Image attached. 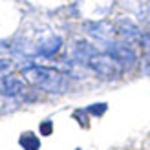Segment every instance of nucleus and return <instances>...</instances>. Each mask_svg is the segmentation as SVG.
Returning <instances> with one entry per match:
<instances>
[{
	"instance_id": "9d476101",
	"label": "nucleus",
	"mask_w": 150,
	"mask_h": 150,
	"mask_svg": "<svg viewBox=\"0 0 150 150\" xmlns=\"http://www.w3.org/2000/svg\"><path fill=\"white\" fill-rule=\"evenodd\" d=\"M13 68H15V62L11 61V59H0V79L9 77Z\"/></svg>"
},
{
	"instance_id": "9b49d317",
	"label": "nucleus",
	"mask_w": 150,
	"mask_h": 150,
	"mask_svg": "<svg viewBox=\"0 0 150 150\" xmlns=\"http://www.w3.org/2000/svg\"><path fill=\"white\" fill-rule=\"evenodd\" d=\"M86 110V114H90V115H97V117H101L104 112L108 110V104L106 103H95V104H90L88 108H84Z\"/></svg>"
},
{
	"instance_id": "dca6fc26",
	"label": "nucleus",
	"mask_w": 150,
	"mask_h": 150,
	"mask_svg": "<svg viewBox=\"0 0 150 150\" xmlns=\"http://www.w3.org/2000/svg\"><path fill=\"white\" fill-rule=\"evenodd\" d=\"M9 50H11V46H9V44H7L6 40H2V42H0V53H7Z\"/></svg>"
},
{
	"instance_id": "2eb2a0df",
	"label": "nucleus",
	"mask_w": 150,
	"mask_h": 150,
	"mask_svg": "<svg viewBox=\"0 0 150 150\" xmlns=\"http://www.w3.org/2000/svg\"><path fill=\"white\" fill-rule=\"evenodd\" d=\"M143 70L146 73H150V53H146L145 59H143Z\"/></svg>"
},
{
	"instance_id": "423d86ee",
	"label": "nucleus",
	"mask_w": 150,
	"mask_h": 150,
	"mask_svg": "<svg viewBox=\"0 0 150 150\" xmlns=\"http://www.w3.org/2000/svg\"><path fill=\"white\" fill-rule=\"evenodd\" d=\"M86 31H88V35H92L93 39L110 40L115 33V28H114V24H110L106 20H97V22H88Z\"/></svg>"
},
{
	"instance_id": "f8f14e48",
	"label": "nucleus",
	"mask_w": 150,
	"mask_h": 150,
	"mask_svg": "<svg viewBox=\"0 0 150 150\" xmlns=\"http://www.w3.org/2000/svg\"><path fill=\"white\" fill-rule=\"evenodd\" d=\"M39 132L42 136H51V134H53V123L51 121H42L40 126H39Z\"/></svg>"
},
{
	"instance_id": "4468645a",
	"label": "nucleus",
	"mask_w": 150,
	"mask_h": 150,
	"mask_svg": "<svg viewBox=\"0 0 150 150\" xmlns=\"http://www.w3.org/2000/svg\"><path fill=\"white\" fill-rule=\"evenodd\" d=\"M73 117L77 119V121H79L82 126H88V114H86V110H75Z\"/></svg>"
},
{
	"instance_id": "ddd939ff",
	"label": "nucleus",
	"mask_w": 150,
	"mask_h": 150,
	"mask_svg": "<svg viewBox=\"0 0 150 150\" xmlns=\"http://www.w3.org/2000/svg\"><path fill=\"white\" fill-rule=\"evenodd\" d=\"M137 42L141 44V48H143L146 53H150V31L141 33V37H139V40H137Z\"/></svg>"
},
{
	"instance_id": "f3484780",
	"label": "nucleus",
	"mask_w": 150,
	"mask_h": 150,
	"mask_svg": "<svg viewBox=\"0 0 150 150\" xmlns=\"http://www.w3.org/2000/svg\"><path fill=\"white\" fill-rule=\"evenodd\" d=\"M77 150H79V148H77Z\"/></svg>"
},
{
	"instance_id": "39448f33",
	"label": "nucleus",
	"mask_w": 150,
	"mask_h": 150,
	"mask_svg": "<svg viewBox=\"0 0 150 150\" xmlns=\"http://www.w3.org/2000/svg\"><path fill=\"white\" fill-rule=\"evenodd\" d=\"M26 90V81L17 75H9V77L2 79V86H0V93L13 99V97H18L24 93Z\"/></svg>"
},
{
	"instance_id": "f257e3e1",
	"label": "nucleus",
	"mask_w": 150,
	"mask_h": 150,
	"mask_svg": "<svg viewBox=\"0 0 150 150\" xmlns=\"http://www.w3.org/2000/svg\"><path fill=\"white\" fill-rule=\"evenodd\" d=\"M22 77L31 86H37L48 93L61 95L68 90V77L59 71L57 68H50V66H31L26 71H22Z\"/></svg>"
},
{
	"instance_id": "1a4fd4ad",
	"label": "nucleus",
	"mask_w": 150,
	"mask_h": 150,
	"mask_svg": "<svg viewBox=\"0 0 150 150\" xmlns=\"http://www.w3.org/2000/svg\"><path fill=\"white\" fill-rule=\"evenodd\" d=\"M20 146L24 150H39L40 148V139L35 132H24L18 139Z\"/></svg>"
},
{
	"instance_id": "20e7f679",
	"label": "nucleus",
	"mask_w": 150,
	"mask_h": 150,
	"mask_svg": "<svg viewBox=\"0 0 150 150\" xmlns=\"http://www.w3.org/2000/svg\"><path fill=\"white\" fill-rule=\"evenodd\" d=\"M114 28H115V33L123 39L125 44L136 42V40H139V37H141L139 26L134 20H130V18H119V22H117Z\"/></svg>"
},
{
	"instance_id": "7ed1b4c3",
	"label": "nucleus",
	"mask_w": 150,
	"mask_h": 150,
	"mask_svg": "<svg viewBox=\"0 0 150 150\" xmlns=\"http://www.w3.org/2000/svg\"><path fill=\"white\" fill-rule=\"evenodd\" d=\"M104 53H108L114 59V61L121 66V70H132L134 66L137 64V53L125 42H114V40L108 42Z\"/></svg>"
},
{
	"instance_id": "6e6552de",
	"label": "nucleus",
	"mask_w": 150,
	"mask_h": 150,
	"mask_svg": "<svg viewBox=\"0 0 150 150\" xmlns=\"http://www.w3.org/2000/svg\"><path fill=\"white\" fill-rule=\"evenodd\" d=\"M97 53V50L90 44L88 40H77L75 42V46H73V61L77 62V64H86L90 61V57H93Z\"/></svg>"
},
{
	"instance_id": "0eeeda50",
	"label": "nucleus",
	"mask_w": 150,
	"mask_h": 150,
	"mask_svg": "<svg viewBox=\"0 0 150 150\" xmlns=\"http://www.w3.org/2000/svg\"><path fill=\"white\" fill-rule=\"evenodd\" d=\"M61 48H62V39L59 35H51V37H48V39L40 40L35 51H37V55H40V57L51 59V57H55L59 51H61Z\"/></svg>"
},
{
	"instance_id": "f03ea898",
	"label": "nucleus",
	"mask_w": 150,
	"mask_h": 150,
	"mask_svg": "<svg viewBox=\"0 0 150 150\" xmlns=\"http://www.w3.org/2000/svg\"><path fill=\"white\" fill-rule=\"evenodd\" d=\"M86 66L92 71H95L97 75L104 77V79H117L123 71L121 66H119L108 53H99V51H97L93 57H90Z\"/></svg>"
}]
</instances>
